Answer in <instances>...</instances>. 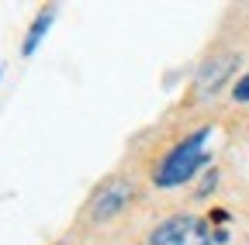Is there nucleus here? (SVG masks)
I'll list each match as a JSON object with an SVG mask.
<instances>
[{"mask_svg":"<svg viewBox=\"0 0 249 245\" xmlns=\"http://www.w3.org/2000/svg\"><path fill=\"white\" fill-rule=\"evenodd\" d=\"M235 66H239V52H214V55H208L201 63V69H197V76H194L197 97H214L218 90L232 80Z\"/></svg>","mask_w":249,"mask_h":245,"instance_id":"20e7f679","label":"nucleus"},{"mask_svg":"<svg viewBox=\"0 0 249 245\" xmlns=\"http://www.w3.org/2000/svg\"><path fill=\"white\" fill-rule=\"evenodd\" d=\"M229 231H211V225L194 214H173L149 231V245H222Z\"/></svg>","mask_w":249,"mask_h":245,"instance_id":"f03ea898","label":"nucleus"},{"mask_svg":"<svg viewBox=\"0 0 249 245\" xmlns=\"http://www.w3.org/2000/svg\"><path fill=\"white\" fill-rule=\"evenodd\" d=\"M232 97H235L239 104H246V100H249V73H246V76H239V83L232 86Z\"/></svg>","mask_w":249,"mask_h":245,"instance_id":"0eeeda50","label":"nucleus"},{"mask_svg":"<svg viewBox=\"0 0 249 245\" xmlns=\"http://www.w3.org/2000/svg\"><path fill=\"white\" fill-rule=\"evenodd\" d=\"M242 245H249V238H246V242H242Z\"/></svg>","mask_w":249,"mask_h":245,"instance_id":"6e6552de","label":"nucleus"},{"mask_svg":"<svg viewBox=\"0 0 249 245\" xmlns=\"http://www.w3.org/2000/svg\"><path fill=\"white\" fill-rule=\"evenodd\" d=\"M214 183H218V169H208V173H204V180L197 183V190H194V197H208V194L214 190Z\"/></svg>","mask_w":249,"mask_h":245,"instance_id":"423d86ee","label":"nucleus"},{"mask_svg":"<svg viewBox=\"0 0 249 245\" xmlns=\"http://www.w3.org/2000/svg\"><path fill=\"white\" fill-rule=\"evenodd\" d=\"M52 17H55V7H45V11H42L35 21H31V28H28V38H24V45H21V52H24V55H35V49H38V42L45 38V32H49Z\"/></svg>","mask_w":249,"mask_h":245,"instance_id":"39448f33","label":"nucleus"},{"mask_svg":"<svg viewBox=\"0 0 249 245\" xmlns=\"http://www.w3.org/2000/svg\"><path fill=\"white\" fill-rule=\"evenodd\" d=\"M208 135H211V128H197L194 135H187L180 145H173L166 156H163L160 169L152 173L156 187H180V183L191 180V176L208 163V152H204Z\"/></svg>","mask_w":249,"mask_h":245,"instance_id":"f257e3e1","label":"nucleus"},{"mask_svg":"<svg viewBox=\"0 0 249 245\" xmlns=\"http://www.w3.org/2000/svg\"><path fill=\"white\" fill-rule=\"evenodd\" d=\"M128 200H132V183L124 176H111L93 190V197L87 204V218L90 221H111Z\"/></svg>","mask_w":249,"mask_h":245,"instance_id":"7ed1b4c3","label":"nucleus"}]
</instances>
